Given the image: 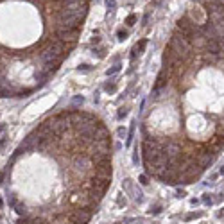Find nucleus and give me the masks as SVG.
<instances>
[{
    "instance_id": "obj_1",
    "label": "nucleus",
    "mask_w": 224,
    "mask_h": 224,
    "mask_svg": "<svg viewBox=\"0 0 224 224\" xmlns=\"http://www.w3.org/2000/svg\"><path fill=\"white\" fill-rule=\"evenodd\" d=\"M169 47L178 54V56L183 59V58H187L190 52H192V43L188 41V39H185L178 31L174 32V34L171 36V41H169Z\"/></svg>"
},
{
    "instance_id": "obj_16",
    "label": "nucleus",
    "mask_w": 224,
    "mask_h": 224,
    "mask_svg": "<svg viewBox=\"0 0 224 224\" xmlns=\"http://www.w3.org/2000/svg\"><path fill=\"white\" fill-rule=\"evenodd\" d=\"M138 161H140V156H138V147H134V151H133V163H134V165H138Z\"/></svg>"
},
{
    "instance_id": "obj_9",
    "label": "nucleus",
    "mask_w": 224,
    "mask_h": 224,
    "mask_svg": "<svg viewBox=\"0 0 224 224\" xmlns=\"http://www.w3.org/2000/svg\"><path fill=\"white\" fill-rule=\"evenodd\" d=\"M120 68H122V65H120V63H115L111 68H108V70H106V76H108V77H110V76H115L117 72H120Z\"/></svg>"
},
{
    "instance_id": "obj_18",
    "label": "nucleus",
    "mask_w": 224,
    "mask_h": 224,
    "mask_svg": "<svg viewBox=\"0 0 224 224\" xmlns=\"http://www.w3.org/2000/svg\"><path fill=\"white\" fill-rule=\"evenodd\" d=\"M138 181H140V185H149V178H147V174H142L140 178H138Z\"/></svg>"
},
{
    "instance_id": "obj_14",
    "label": "nucleus",
    "mask_w": 224,
    "mask_h": 224,
    "mask_svg": "<svg viewBox=\"0 0 224 224\" xmlns=\"http://www.w3.org/2000/svg\"><path fill=\"white\" fill-rule=\"evenodd\" d=\"M106 7L110 11H113L115 7H117V0H106Z\"/></svg>"
},
{
    "instance_id": "obj_24",
    "label": "nucleus",
    "mask_w": 224,
    "mask_h": 224,
    "mask_svg": "<svg viewBox=\"0 0 224 224\" xmlns=\"http://www.w3.org/2000/svg\"><path fill=\"white\" fill-rule=\"evenodd\" d=\"M117 205H118V206H126V205H127V201H126V199H122V197H118V199H117Z\"/></svg>"
},
{
    "instance_id": "obj_17",
    "label": "nucleus",
    "mask_w": 224,
    "mask_h": 224,
    "mask_svg": "<svg viewBox=\"0 0 224 224\" xmlns=\"http://www.w3.org/2000/svg\"><path fill=\"white\" fill-rule=\"evenodd\" d=\"M126 133H127V131H126V127H122V126L117 127V136H118V138H124V136H126Z\"/></svg>"
},
{
    "instance_id": "obj_4",
    "label": "nucleus",
    "mask_w": 224,
    "mask_h": 224,
    "mask_svg": "<svg viewBox=\"0 0 224 224\" xmlns=\"http://www.w3.org/2000/svg\"><path fill=\"white\" fill-rule=\"evenodd\" d=\"M145 47H147V39H140V41L133 47V50H131V61H134L136 56H140V54H144Z\"/></svg>"
},
{
    "instance_id": "obj_8",
    "label": "nucleus",
    "mask_w": 224,
    "mask_h": 224,
    "mask_svg": "<svg viewBox=\"0 0 224 224\" xmlns=\"http://www.w3.org/2000/svg\"><path fill=\"white\" fill-rule=\"evenodd\" d=\"M102 88H104L106 93H115V92H117V83H115V81H111V83L108 81V83H104Z\"/></svg>"
},
{
    "instance_id": "obj_7",
    "label": "nucleus",
    "mask_w": 224,
    "mask_h": 224,
    "mask_svg": "<svg viewBox=\"0 0 224 224\" xmlns=\"http://www.w3.org/2000/svg\"><path fill=\"white\" fill-rule=\"evenodd\" d=\"M134 127H136V120H133V122H131L129 133H127V142H126V145H127V147H129V145H131V142H133V136H134Z\"/></svg>"
},
{
    "instance_id": "obj_22",
    "label": "nucleus",
    "mask_w": 224,
    "mask_h": 224,
    "mask_svg": "<svg viewBox=\"0 0 224 224\" xmlns=\"http://www.w3.org/2000/svg\"><path fill=\"white\" fill-rule=\"evenodd\" d=\"M185 195H187V192H185L183 188H178V190H176V197H185Z\"/></svg>"
},
{
    "instance_id": "obj_12",
    "label": "nucleus",
    "mask_w": 224,
    "mask_h": 224,
    "mask_svg": "<svg viewBox=\"0 0 224 224\" xmlns=\"http://www.w3.org/2000/svg\"><path fill=\"white\" fill-rule=\"evenodd\" d=\"M7 203H9V206H11V208H15V206L18 205V199H16V195H15V194L7 195Z\"/></svg>"
},
{
    "instance_id": "obj_3",
    "label": "nucleus",
    "mask_w": 224,
    "mask_h": 224,
    "mask_svg": "<svg viewBox=\"0 0 224 224\" xmlns=\"http://www.w3.org/2000/svg\"><path fill=\"white\" fill-rule=\"evenodd\" d=\"M122 188H124L127 194H134V199H136V201H144V194H142V192H134L133 179H124V183H122Z\"/></svg>"
},
{
    "instance_id": "obj_23",
    "label": "nucleus",
    "mask_w": 224,
    "mask_h": 224,
    "mask_svg": "<svg viewBox=\"0 0 224 224\" xmlns=\"http://www.w3.org/2000/svg\"><path fill=\"white\" fill-rule=\"evenodd\" d=\"M133 221H134L133 217H126L124 221H120V222H117V224H129V222H133Z\"/></svg>"
},
{
    "instance_id": "obj_15",
    "label": "nucleus",
    "mask_w": 224,
    "mask_h": 224,
    "mask_svg": "<svg viewBox=\"0 0 224 224\" xmlns=\"http://www.w3.org/2000/svg\"><path fill=\"white\" fill-rule=\"evenodd\" d=\"M134 22H136V15H129V16H127V20H126V23L129 25V27H133Z\"/></svg>"
},
{
    "instance_id": "obj_20",
    "label": "nucleus",
    "mask_w": 224,
    "mask_h": 224,
    "mask_svg": "<svg viewBox=\"0 0 224 224\" xmlns=\"http://www.w3.org/2000/svg\"><path fill=\"white\" fill-rule=\"evenodd\" d=\"M213 201H215V203H222V201H224V192H219V194L213 197Z\"/></svg>"
},
{
    "instance_id": "obj_13",
    "label": "nucleus",
    "mask_w": 224,
    "mask_h": 224,
    "mask_svg": "<svg viewBox=\"0 0 224 224\" xmlns=\"http://www.w3.org/2000/svg\"><path fill=\"white\" fill-rule=\"evenodd\" d=\"M117 38H118V41H124V39L127 38V31H124V29H120V31L117 32Z\"/></svg>"
},
{
    "instance_id": "obj_5",
    "label": "nucleus",
    "mask_w": 224,
    "mask_h": 224,
    "mask_svg": "<svg viewBox=\"0 0 224 224\" xmlns=\"http://www.w3.org/2000/svg\"><path fill=\"white\" fill-rule=\"evenodd\" d=\"M201 203H203V205H206V206H212L213 205V194H210V192H205V194H203L201 195Z\"/></svg>"
},
{
    "instance_id": "obj_27",
    "label": "nucleus",
    "mask_w": 224,
    "mask_h": 224,
    "mask_svg": "<svg viewBox=\"0 0 224 224\" xmlns=\"http://www.w3.org/2000/svg\"><path fill=\"white\" fill-rule=\"evenodd\" d=\"M199 203H201V199H190V205H192V206H195V205H199Z\"/></svg>"
},
{
    "instance_id": "obj_6",
    "label": "nucleus",
    "mask_w": 224,
    "mask_h": 224,
    "mask_svg": "<svg viewBox=\"0 0 224 224\" xmlns=\"http://www.w3.org/2000/svg\"><path fill=\"white\" fill-rule=\"evenodd\" d=\"M203 215H205V212H190V213H187L185 217H183V221H185V222H188V221L199 219V217H203Z\"/></svg>"
},
{
    "instance_id": "obj_19",
    "label": "nucleus",
    "mask_w": 224,
    "mask_h": 224,
    "mask_svg": "<svg viewBox=\"0 0 224 224\" xmlns=\"http://www.w3.org/2000/svg\"><path fill=\"white\" fill-rule=\"evenodd\" d=\"M72 102H74V104H83V102H84V97H83V95H77V97H74Z\"/></svg>"
},
{
    "instance_id": "obj_29",
    "label": "nucleus",
    "mask_w": 224,
    "mask_h": 224,
    "mask_svg": "<svg viewBox=\"0 0 224 224\" xmlns=\"http://www.w3.org/2000/svg\"><path fill=\"white\" fill-rule=\"evenodd\" d=\"M219 176H224V165H222V167L219 169Z\"/></svg>"
},
{
    "instance_id": "obj_10",
    "label": "nucleus",
    "mask_w": 224,
    "mask_h": 224,
    "mask_svg": "<svg viewBox=\"0 0 224 224\" xmlns=\"http://www.w3.org/2000/svg\"><path fill=\"white\" fill-rule=\"evenodd\" d=\"M161 210H163V206H161L160 203H156V205H152V206H151L149 213H151V215H160V213H161Z\"/></svg>"
},
{
    "instance_id": "obj_28",
    "label": "nucleus",
    "mask_w": 224,
    "mask_h": 224,
    "mask_svg": "<svg viewBox=\"0 0 224 224\" xmlns=\"http://www.w3.org/2000/svg\"><path fill=\"white\" fill-rule=\"evenodd\" d=\"M217 217H219V219H222V217H224V208L221 210V212H219V213H217Z\"/></svg>"
},
{
    "instance_id": "obj_21",
    "label": "nucleus",
    "mask_w": 224,
    "mask_h": 224,
    "mask_svg": "<svg viewBox=\"0 0 224 224\" xmlns=\"http://www.w3.org/2000/svg\"><path fill=\"white\" fill-rule=\"evenodd\" d=\"M77 70H79V72H90V70H92V66H90V65H81Z\"/></svg>"
},
{
    "instance_id": "obj_2",
    "label": "nucleus",
    "mask_w": 224,
    "mask_h": 224,
    "mask_svg": "<svg viewBox=\"0 0 224 224\" xmlns=\"http://www.w3.org/2000/svg\"><path fill=\"white\" fill-rule=\"evenodd\" d=\"M79 38V29H56V39L66 45H74Z\"/></svg>"
},
{
    "instance_id": "obj_26",
    "label": "nucleus",
    "mask_w": 224,
    "mask_h": 224,
    "mask_svg": "<svg viewBox=\"0 0 224 224\" xmlns=\"http://www.w3.org/2000/svg\"><path fill=\"white\" fill-rule=\"evenodd\" d=\"M219 178V172H213L212 176H210V183H215V179Z\"/></svg>"
},
{
    "instance_id": "obj_11",
    "label": "nucleus",
    "mask_w": 224,
    "mask_h": 224,
    "mask_svg": "<svg viewBox=\"0 0 224 224\" xmlns=\"http://www.w3.org/2000/svg\"><path fill=\"white\" fill-rule=\"evenodd\" d=\"M127 113H129V110H127L126 106H122V108H118V113H117V118L118 120H122L124 117H127Z\"/></svg>"
},
{
    "instance_id": "obj_25",
    "label": "nucleus",
    "mask_w": 224,
    "mask_h": 224,
    "mask_svg": "<svg viewBox=\"0 0 224 224\" xmlns=\"http://www.w3.org/2000/svg\"><path fill=\"white\" fill-rule=\"evenodd\" d=\"M5 144H7V138H5V136H2V140H0V151H2V149L5 147Z\"/></svg>"
},
{
    "instance_id": "obj_30",
    "label": "nucleus",
    "mask_w": 224,
    "mask_h": 224,
    "mask_svg": "<svg viewBox=\"0 0 224 224\" xmlns=\"http://www.w3.org/2000/svg\"><path fill=\"white\" fill-rule=\"evenodd\" d=\"M4 129H5V124H0V133H2Z\"/></svg>"
},
{
    "instance_id": "obj_31",
    "label": "nucleus",
    "mask_w": 224,
    "mask_h": 224,
    "mask_svg": "<svg viewBox=\"0 0 224 224\" xmlns=\"http://www.w3.org/2000/svg\"><path fill=\"white\" fill-rule=\"evenodd\" d=\"M4 208V201H2V197H0V210Z\"/></svg>"
}]
</instances>
